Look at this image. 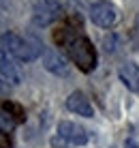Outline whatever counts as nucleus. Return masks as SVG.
<instances>
[{"label":"nucleus","instance_id":"6","mask_svg":"<svg viewBox=\"0 0 139 148\" xmlns=\"http://www.w3.org/2000/svg\"><path fill=\"white\" fill-rule=\"evenodd\" d=\"M43 67L47 69L49 73L58 75V77H66V75L71 73L69 60H66L60 52H56V49H45L43 52Z\"/></svg>","mask_w":139,"mask_h":148},{"label":"nucleus","instance_id":"14","mask_svg":"<svg viewBox=\"0 0 139 148\" xmlns=\"http://www.w3.org/2000/svg\"><path fill=\"white\" fill-rule=\"evenodd\" d=\"M9 2H11V0H0V9H7Z\"/></svg>","mask_w":139,"mask_h":148},{"label":"nucleus","instance_id":"12","mask_svg":"<svg viewBox=\"0 0 139 148\" xmlns=\"http://www.w3.org/2000/svg\"><path fill=\"white\" fill-rule=\"evenodd\" d=\"M7 90H9V84H7V82H4L2 77H0V95H4Z\"/></svg>","mask_w":139,"mask_h":148},{"label":"nucleus","instance_id":"13","mask_svg":"<svg viewBox=\"0 0 139 148\" xmlns=\"http://www.w3.org/2000/svg\"><path fill=\"white\" fill-rule=\"evenodd\" d=\"M124 148H139V144H137L135 140H126L124 142Z\"/></svg>","mask_w":139,"mask_h":148},{"label":"nucleus","instance_id":"9","mask_svg":"<svg viewBox=\"0 0 139 148\" xmlns=\"http://www.w3.org/2000/svg\"><path fill=\"white\" fill-rule=\"evenodd\" d=\"M22 118H24L22 110H19L17 105H13V103H2L0 105V131H4V133L13 131L15 127L19 125Z\"/></svg>","mask_w":139,"mask_h":148},{"label":"nucleus","instance_id":"3","mask_svg":"<svg viewBox=\"0 0 139 148\" xmlns=\"http://www.w3.org/2000/svg\"><path fill=\"white\" fill-rule=\"evenodd\" d=\"M64 15V9L58 0H37L32 7V24L37 28H47Z\"/></svg>","mask_w":139,"mask_h":148},{"label":"nucleus","instance_id":"1","mask_svg":"<svg viewBox=\"0 0 139 148\" xmlns=\"http://www.w3.org/2000/svg\"><path fill=\"white\" fill-rule=\"evenodd\" d=\"M0 47L4 49L11 58L22 60V62H32L45 52L43 43L37 37H19L15 32L0 34Z\"/></svg>","mask_w":139,"mask_h":148},{"label":"nucleus","instance_id":"11","mask_svg":"<svg viewBox=\"0 0 139 148\" xmlns=\"http://www.w3.org/2000/svg\"><path fill=\"white\" fill-rule=\"evenodd\" d=\"M0 148H11V140L7 137L4 131H0Z\"/></svg>","mask_w":139,"mask_h":148},{"label":"nucleus","instance_id":"7","mask_svg":"<svg viewBox=\"0 0 139 148\" xmlns=\"http://www.w3.org/2000/svg\"><path fill=\"white\" fill-rule=\"evenodd\" d=\"M0 77L9 86H19L22 84V71L15 64V58H11L2 47H0Z\"/></svg>","mask_w":139,"mask_h":148},{"label":"nucleus","instance_id":"2","mask_svg":"<svg viewBox=\"0 0 139 148\" xmlns=\"http://www.w3.org/2000/svg\"><path fill=\"white\" fill-rule=\"evenodd\" d=\"M64 49L79 71L90 73V71L96 69V49L90 39L79 37V34L77 37H69V39H64Z\"/></svg>","mask_w":139,"mask_h":148},{"label":"nucleus","instance_id":"10","mask_svg":"<svg viewBox=\"0 0 139 148\" xmlns=\"http://www.w3.org/2000/svg\"><path fill=\"white\" fill-rule=\"evenodd\" d=\"M118 75H120V82L131 92H139V67L135 62H124L118 71Z\"/></svg>","mask_w":139,"mask_h":148},{"label":"nucleus","instance_id":"8","mask_svg":"<svg viewBox=\"0 0 139 148\" xmlns=\"http://www.w3.org/2000/svg\"><path fill=\"white\" fill-rule=\"evenodd\" d=\"M66 110L77 114V116H84V118H92V116H94V108H92L90 99L84 92H79V90H75V92L69 95V99H66Z\"/></svg>","mask_w":139,"mask_h":148},{"label":"nucleus","instance_id":"5","mask_svg":"<svg viewBox=\"0 0 139 148\" xmlns=\"http://www.w3.org/2000/svg\"><path fill=\"white\" fill-rule=\"evenodd\" d=\"M58 137H62L69 146H84V144H88V140H90L88 131H86L84 127L71 122V120L58 122Z\"/></svg>","mask_w":139,"mask_h":148},{"label":"nucleus","instance_id":"4","mask_svg":"<svg viewBox=\"0 0 139 148\" xmlns=\"http://www.w3.org/2000/svg\"><path fill=\"white\" fill-rule=\"evenodd\" d=\"M88 15H90V22L94 24V26L99 28H111L118 24V9L114 7V4L109 2H94L90 4L88 9Z\"/></svg>","mask_w":139,"mask_h":148}]
</instances>
